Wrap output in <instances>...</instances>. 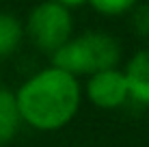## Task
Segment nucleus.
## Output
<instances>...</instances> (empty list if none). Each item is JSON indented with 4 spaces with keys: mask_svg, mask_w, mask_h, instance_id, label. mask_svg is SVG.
I'll list each match as a JSON object with an SVG mask.
<instances>
[{
    "mask_svg": "<svg viewBox=\"0 0 149 147\" xmlns=\"http://www.w3.org/2000/svg\"><path fill=\"white\" fill-rule=\"evenodd\" d=\"M13 93L22 123L39 132H56L71 123L82 102L78 78L52 65L35 72Z\"/></svg>",
    "mask_w": 149,
    "mask_h": 147,
    "instance_id": "1",
    "label": "nucleus"
},
{
    "mask_svg": "<svg viewBox=\"0 0 149 147\" xmlns=\"http://www.w3.org/2000/svg\"><path fill=\"white\" fill-rule=\"evenodd\" d=\"M50 56H52V67L78 78L117 67L121 61V45L112 35L91 30L71 37Z\"/></svg>",
    "mask_w": 149,
    "mask_h": 147,
    "instance_id": "2",
    "label": "nucleus"
},
{
    "mask_svg": "<svg viewBox=\"0 0 149 147\" xmlns=\"http://www.w3.org/2000/svg\"><path fill=\"white\" fill-rule=\"evenodd\" d=\"M24 35L41 52L52 54L67 43L74 35V15L69 9L61 7L52 0L35 4L24 24Z\"/></svg>",
    "mask_w": 149,
    "mask_h": 147,
    "instance_id": "3",
    "label": "nucleus"
},
{
    "mask_svg": "<svg viewBox=\"0 0 149 147\" xmlns=\"http://www.w3.org/2000/svg\"><path fill=\"white\" fill-rule=\"evenodd\" d=\"M84 95L89 102L104 110H117L130 102L125 74L119 67L104 69V72L91 74L84 84Z\"/></svg>",
    "mask_w": 149,
    "mask_h": 147,
    "instance_id": "4",
    "label": "nucleus"
},
{
    "mask_svg": "<svg viewBox=\"0 0 149 147\" xmlns=\"http://www.w3.org/2000/svg\"><path fill=\"white\" fill-rule=\"evenodd\" d=\"M123 74H125L130 100H134L136 104L149 106V48L138 50L127 61Z\"/></svg>",
    "mask_w": 149,
    "mask_h": 147,
    "instance_id": "5",
    "label": "nucleus"
},
{
    "mask_svg": "<svg viewBox=\"0 0 149 147\" xmlns=\"http://www.w3.org/2000/svg\"><path fill=\"white\" fill-rule=\"evenodd\" d=\"M22 117L17 110L15 93L9 89H0V147L9 145L17 136Z\"/></svg>",
    "mask_w": 149,
    "mask_h": 147,
    "instance_id": "6",
    "label": "nucleus"
},
{
    "mask_svg": "<svg viewBox=\"0 0 149 147\" xmlns=\"http://www.w3.org/2000/svg\"><path fill=\"white\" fill-rule=\"evenodd\" d=\"M24 39V24L11 13H0V59L11 56Z\"/></svg>",
    "mask_w": 149,
    "mask_h": 147,
    "instance_id": "7",
    "label": "nucleus"
},
{
    "mask_svg": "<svg viewBox=\"0 0 149 147\" xmlns=\"http://www.w3.org/2000/svg\"><path fill=\"white\" fill-rule=\"evenodd\" d=\"M93 7V11L106 17H119L123 13H130L141 0H86Z\"/></svg>",
    "mask_w": 149,
    "mask_h": 147,
    "instance_id": "8",
    "label": "nucleus"
},
{
    "mask_svg": "<svg viewBox=\"0 0 149 147\" xmlns=\"http://www.w3.org/2000/svg\"><path fill=\"white\" fill-rule=\"evenodd\" d=\"M130 13H132V28H134V33L149 41V2H138Z\"/></svg>",
    "mask_w": 149,
    "mask_h": 147,
    "instance_id": "9",
    "label": "nucleus"
},
{
    "mask_svg": "<svg viewBox=\"0 0 149 147\" xmlns=\"http://www.w3.org/2000/svg\"><path fill=\"white\" fill-rule=\"evenodd\" d=\"M52 2L61 4V7L69 9V11H74V9H80L82 4H86V0H52Z\"/></svg>",
    "mask_w": 149,
    "mask_h": 147,
    "instance_id": "10",
    "label": "nucleus"
},
{
    "mask_svg": "<svg viewBox=\"0 0 149 147\" xmlns=\"http://www.w3.org/2000/svg\"><path fill=\"white\" fill-rule=\"evenodd\" d=\"M0 89H2V78H0Z\"/></svg>",
    "mask_w": 149,
    "mask_h": 147,
    "instance_id": "11",
    "label": "nucleus"
}]
</instances>
